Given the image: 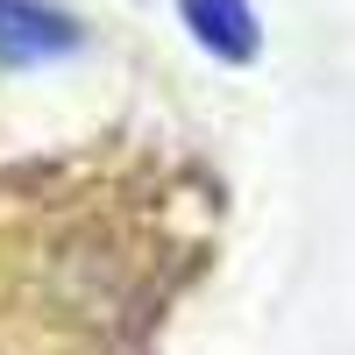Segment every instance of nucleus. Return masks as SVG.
<instances>
[{
	"mask_svg": "<svg viewBox=\"0 0 355 355\" xmlns=\"http://www.w3.org/2000/svg\"><path fill=\"white\" fill-rule=\"evenodd\" d=\"M85 36L64 8L50 0H0V57L8 64H50V57H71Z\"/></svg>",
	"mask_w": 355,
	"mask_h": 355,
	"instance_id": "obj_1",
	"label": "nucleus"
},
{
	"mask_svg": "<svg viewBox=\"0 0 355 355\" xmlns=\"http://www.w3.org/2000/svg\"><path fill=\"white\" fill-rule=\"evenodd\" d=\"M185 28L199 36V50H214L220 64H249L263 50V28H256V8L249 0H178Z\"/></svg>",
	"mask_w": 355,
	"mask_h": 355,
	"instance_id": "obj_2",
	"label": "nucleus"
}]
</instances>
